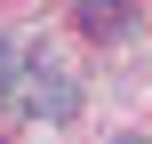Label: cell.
I'll return each mask as SVG.
<instances>
[{"label":"cell","mask_w":152,"mask_h":144,"mask_svg":"<svg viewBox=\"0 0 152 144\" xmlns=\"http://www.w3.org/2000/svg\"><path fill=\"white\" fill-rule=\"evenodd\" d=\"M80 32H120V0H80Z\"/></svg>","instance_id":"cell-2"},{"label":"cell","mask_w":152,"mask_h":144,"mask_svg":"<svg viewBox=\"0 0 152 144\" xmlns=\"http://www.w3.org/2000/svg\"><path fill=\"white\" fill-rule=\"evenodd\" d=\"M16 88H24V112H32V120H72V112H80V80H72L56 56H32Z\"/></svg>","instance_id":"cell-1"},{"label":"cell","mask_w":152,"mask_h":144,"mask_svg":"<svg viewBox=\"0 0 152 144\" xmlns=\"http://www.w3.org/2000/svg\"><path fill=\"white\" fill-rule=\"evenodd\" d=\"M16 80H24V56H16V40H0V96H8Z\"/></svg>","instance_id":"cell-3"}]
</instances>
